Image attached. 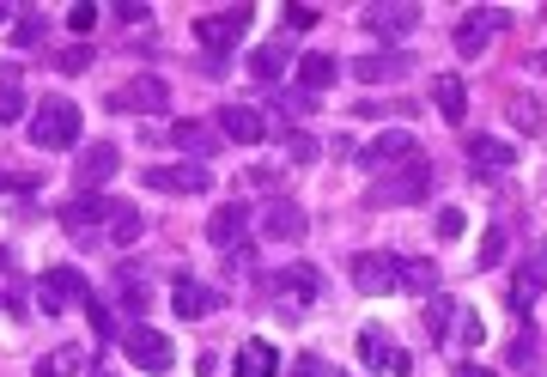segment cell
<instances>
[{
  "label": "cell",
  "mask_w": 547,
  "mask_h": 377,
  "mask_svg": "<svg viewBox=\"0 0 547 377\" xmlns=\"http://www.w3.org/2000/svg\"><path fill=\"white\" fill-rule=\"evenodd\" d=\"M426 183H432V165L426 159H408V165H396L389 177H377L371 207H414V201H426Z\"/></svg>",
  "instance_id": "obj_5"
},
{
  "label": "cell",
  "mask_w": 547,
  "mask_h": 377,
  "mask_svg": "<svg viewBox=\"0 0 547 377\" xmlns=\"http://www.w3.org/2000/svg\"><path fill=\"white\" fill-rule=\"evenodd\" d=\"M43 31H49V19H43V13H25V19H19V31H13V43H19V49H31V43H43Z\"/></svg>",
  "instance_id": "obj_36"
},
{
  "label": "cell",
  "mask_w": 547,
  "mask_h": 377,
  "mask_svg": "<svg viewBox=\"0 0 547 377\" xmlns=\"http://www.w3.org/2000/svg\"><path fill=\"white\" fill-rule=\"evenodd\" d=\"M98 377H104V371H98Z\"/></svg>",
  "instance_id": "obj_52"
},
{
  "label": "cell",
  "mask_w": 547,
  "mask_h": 377,
  "mask_svg": "<svg viewBox=\"0 0 547 377\" xmlns=\"http://www.w3.org/2000/svg\"><path fill=\"white\" fill-rule=\"evenodd\" d=\"M286 67H292V43H268V49H256V55H250V73H256L262 86H268V80H280Z\"/></svg>",
  "instance_id": "obj_28"
},
{
  "label": "cell",
  "mask_w": 547,
  "mask_h": 377,
  "mask_svg": "<svg viewBox=\"0 0 547 377\" xmlns=\"http://www.w3.org/2000/svg\"><path fill=\"white\" fill-rule=\"evenodd\" d=\"M0 25H7V7H0Z\"/></svg>",
  "instance_id": "obj_51"
},
{
  "label": "cell",
  "mask_w": 547,
  "mask_h": 377,
  "mask_svg": "<svg viewBox=\"0 0 547 377\" xmlns=\"http://www.w3.org/2000/svg\"><path fill=\"white\" fill-rule=\"evenodd\" d=\"M116 298H122V311H128V317H140V311H146V292H140L134 280H122V286H116Z\"/></svg>",
  "instance_id": "obj_40"
},
{
  "label": "cell",
  "mask_w": 547,
  "mask_h": 377,
  "mask_svg": "<svg viewBox=\"0 0 547 377\" xmlns=\"http://www.w3.org/2000/svg\"><path fill=\"white\" fill-rule=\"evenodd\" d=\"M86 274L80 268H43L37 274V305L49 311V317H61V311H73V305H86Z\"/></svg>",
  "instance_id": "obj_8"
},
{
  "label": "cell",
  "mask_w": 547,
  "mask_h": 377,
  "mask_svg": "<svg viewBox=\"0 0 547 377\" xmlns=\"http://www.w3.org/2000/svg\"><path fill=\"white\" fill-rule=\"evenodd\" d=\"M529 359H535V341H529V329H523V335L511 341V365H529Z\"/></svg>",
  "instance_id": "obj_46"
},
{
  "label": "cell",
  "mask_w": 547,
  "mask_h": 377,
  "mask_svg": "<svg viewBox=\"0 0 547 377\" xmlns=\"http://www.w3.org/2000/svg\"><path fill=\"white\" fill-rule=\"evenodd\" d=\"M122 353H128V365H140V371H171V365H177V347H171V335L146 329V323L122 329Z\"/></svg>",
  "instance_id": "obj_9"
},
{
  "label": "cell",
  "mask_w": 547,
  "mask_h": 377,
  "mask_svg": "<svg viewBox=\"0 0 547 377\" xmlns=\"http://www.w3.org/2000/svg\"><path fill=\"white\" fill-rule=\"evenodd\" d=\"M92 67V43H67L55 49V73H86Z\"/></svg>",
  "instance_id": "obj_34"
},
{
  "label": "cell",
  "mask_w": 547,
  "mask_h": 377,
  "mask_svg": "<svg viewBox=\"0 0 547 377\" xmlns=\"http://www.w3.org/2000/svg\"><path fill=\"white\" fill-rule=\"evenodd\" d=\"M450 323H456V305H450L444 292H432V298H426V335H432V341H450Z\"/></svg>",
  "instance_id": "obj_31"
},
{
  "label": "cell",
  "mask_w": 547,
  "mask_h": 377,
  "mask_svg": "<svg viewBox=\"0 0 547 377\" xmlns=\"http://www.w3.org/2000/svg\"><path fill=\"white\" fill-rule=\"evenodd\" d=\"M511 31V13L505 7H475V13H462V25H456V55H487L493 49V37H505Z\"/></svg>",
  "instance_id": "obj_7"
},
{
  "label": "cell",
  "mask_w": 547,
  "mask_h": 377,
  "mask_svg": "<svg viewBox=\"0 0 547 377\" xmlns=\"http://www.w3.org/2000/svg\"><path fill=\"white\" fill-rule=\"evenodd\" d=\"M292 377H329V365H323L317 353H298V359H292Z\"/></svg>",
  "instance_id": "obj_43"
},
{
  "label": "cell",
  "mask_w": 547,
  "mask_h": 377,
  "mask_svg": "<svg viewBox=\"0 0 547 377\" xmlns=\"http://www.w3.org/2000/svg\"><path fill=\"white\" fill-rule=\"evenodd\" d=\"M171 146H177L189 165H201V159H213L219 146H225V134H219V122H189V116H183V122L171 128Z\"/></svg>",
  "instance_id": "obj_16"
},
{
  "label": "cell",
  "mask_w": 547,
  "mask_h": 377,
  "mask_svg": "<svg viewBox=\"0 0 547 377\" xmlns=\"http://www.w3.org/2000/svg\"><path fill=\"white\" fill-rule=\"evenodd\" d=\"M86 317H92V329H98L104 341H122V329H116V317H110V311L98 305V298H86Z\"/></svg>",
  "instance_id": "obj_37"
},
{
  "label": "cell",
  "mask_w": 547,
  "mask_h": 377,
  "mask_svg": "<svg viewBox=\"0 0 547 377\" xmlns=\"http://www.w3.org/2000/svg\"><path fill=\"white\" fill-rule=\"evenodd\" d=\"M438 238H462V213H456V207L438 213Z\"/></svg>",
  "instance_id": "obj_45"
},
{
  "label": "cell",
  "mask_w": 547,
  "mask_h": 377,
  "mask_svg": "<svg viewBox=\"0 0 547 377\" xmlns=\"http://www.w3.org/2000/svg\"><path fill=\"white\" fill-rule=\"evenodd\" d=\"M25 116V67L7 61L0 67V122H19Z\"/></svg>",
  "instance_id": "obj_25"
},
{
  "label": "cell",
  "mask_w": 547,
  "mask_h": 377,
  "mask_svg": "<svg viewBox=\"0 0 547 377\" xmlns=\"http://www.w3.org/2000/svg\"><path fill=\"white\" fill-rule=\"evenodd\" d=\"M408 73H414L408 49H377V55H359L353 61V80L359 86H396V80H408Z\"/></svg>",
  "instance_id": "obj_13"
},
{
  "label": "cell",
  "mask_w": 547,
  "mask_h": 377,
  "mask_svg": "<svg viewBox=\"0 0 547 377\" xmlns=\"http://www.w3.org/2000/svg\"><path fill=\"white\" fill-rule=\"evenodd\" d=\"M402 292H426V298H432V292H438V268H432V262H408V286H402Z\"/></svg>",
  "instance_id": "obj_35"
},
{
  "label": "cell",
  "mask_w": 547,
  "mask_h": 377,
  "mask_svg": "<svg viewBox=\"0 0 547 377\" xmlns=\"http://www.w3.org/2000/svg\"><path fill=\"white\" fill-rule=\"evenodd\" d=\"M456 335H462L468 347H481V341H487V323H481L475 311H456Z\"/></svg>",
  "instance_id": "obj_38"
},
{
  "label": "cell",
  "mask_w": 547,
  "mask_h": 377,
  "mask_svg": "<svg viewBox=\"0 0 547 377\" xmlns=\"http://www.w3.org/2000/svg\"><path fill=\"white\" fill-rule=\"evenodd\" d=\"M146 189H159V195H201V189H213V177H207V165H152L146 171Z\"/></svg>",
  "instance_id": "obj_15"
},
{
  "label": "cell",
  "mask_w": 547,
  "mask_h": 377,
  "mask_svg": "<svg viewBox=\"0 0 547 377\" xmlns=\"http://www.w3.org/2000/svg\"><path fill=\"white\" fill-rule=\"evenodd\" d=\"M359 359H365L371 371H389V359H396V347H389V329L365 323V329H359Z\"/></svg>",
  "instance_id": "obj_27"
},
{
  "label": "cell",
  "mask_w": 547,
  "mask_h": 377,
  "mask_svg": "<svg viewBox=\"0 0 547 377\" xmlns=\"http://www.w3.org/2000/svg\"><path fill=\"white\" fill-rule=\"evenodd\" d=\"M140 232H146V219H140L134 207H122V213L110 219V244H122V250H128V244H140Z\"/></svg>",
  "instance_id": "obj_33"
},
{
  "label": "cell",
  "mask_w": 547,
  "mask_h": 377,
  "mask_svg": "<svg viewBox=\"0 0 547 377\" xmlns=\"http://www.w3.org/2000/svg\"><path fill=\"white\" fill-rule=\"evenodd\" d=\"M335 73H341V61H335V55H323V49L298 55V92H304V98H323V92L335 86Z\"/></svg>",
  "instance_id": "obj_20"
},
{
  "label": "cell",
  "mask_w": 547,
  "mask_h": 377,
  "mask_svg": "<svg viewBox=\"0 0 547 377\" xmlns=\"http://www.w3.org/2000/svg\"><path fill=\"white\" fill-rule=\"evenodd\" d=\"M80 365H86L80 341H67V347H55V353H43V359H37V377H73Z\"/></svg>",
  "instance_id": "obj_30"
},
{
  "label": "cell",
  "mask_w": 547,
  "mask_h": 377,
  "mask_svg": "<svg viewBox=\"0 0 547 377\" xmlns=\"http://www.w3.org/2000/svg\"><path fill=\"white\" fill-rule=\"evenodd\" d=\"M86 140V116L73 98L49 92L37 110H31V146H43V153H67V146H80Z\"/></svg>",
  "instance_id": "obj_1"
},
{
  "label": "cell",
  "mask_w": 547,
  "mask_h": 377,
  "mask_svg": "<svg viewBox=\"0 0 547 377\" xmlns=\"http://www.w3.org/2000/svg\"><path fill=\"white\" fill-rule=\"evenodd\" d=\"M280 371V353L268 341H244L238 359H231V377H274Z\"/></svg>",
  "instance_id": "obj_23"
},
{
  "label": "cell",
  "mask_w": 547,
  "mask_h": 377,
  "mask_svg": "<svg viewBox=\"0 0 547 377\" xmlns=\"http://www.w3.org/2000/svg\"><path fill=\"white\" fill-rule=\"evenodd\" d=\"M116 19H122V25H146L152 7H140V0H116Z\"/></svg>",
  "instance_id": "obj_42"
},
{
  "label": "cell",
  "mask_w": 547,
  "mask_h": 377,
  "mask_svg": "<svg viewBox=\"0 0 547 377\" xmlns=\"http://www.w3.org/2000/svg\"><path fill=\"white\" fill-rule=\"evenodd\" d=\"M505 250H511V232H505V219H493V225H487V238H481V256H475V262H481V268H499V262H505Z\"/></svg>",
  "instance_id": "obj_32"
},
{
  "label": "cell",
  "mask_w": 547,
  "mask_h": 377,
  "mask_svg": "<svg viewBox=\"0 0 547 377\" xmlns=\"http://www.w3.org/2000/svg\"><path fill=\"white\" fill-rule=\"evenodd\" d=\"M67 25H73V37H86V31L98 25V7H86V0H80V7H73V13H67Z\"/></svg>",
  "instance_id": "obj_41"
},
{
  "label": "cell",
  "mask_w": 547,
  "mask_h": 377,
  "mask_svg": "<svg viewBox=\"0 0 547 377\" xmlns=\"http://www.w3.org/2000/svg\"><path fill=\"white\" fill-rule=\"evenodd\" d=\"M359 19H365V31H371L377 43H389V49H402V43L420 31V7H408V0H377V7H365Z\"/></svg>",
  "instance_id": "obj_6"
},
{
  "label": "cell",
  "mask_w": 547,
  "mask_h": 377,
  "mask_svg": "<svg viewBox=\"0 0 547 377\" xmlns=\"http://www.w3.org/2000/svg\"><path fill=\"white\" fill-rule=\"evenodd\" d=\"M110 110L116 116H165L171 110V80L165 73H134L128 86L110 92Z\"/></svg>",
  "instance_id": "obj_3"
},
{
  "label": "cell",
  "mask_w": 547,
  "mask_h": 377,
  "mask_svg": "<svg viewBox=\"0 0 547 377\" xmlns=\"http://www.w3.org/2000/svg\"><path fill=\"white\" fill-rule=\"evenodd\" d=\"M456 377H493L487 365H456Z\"/></svg>",
  "instance_id": "obj_48"
},
{
  "label": "cell",
  "mask_w": 547,
  "mask_h": 377,
  "mask_svg": "<svg viewBox=\"0 0 547 377\" xmlns=\"http://www.w3.org/2000/svg\"><path fill=\"white\" fill-rule=\"evenodd\" d=\"M219 286H207V280H177V292H171V311L177 317H213L219 311Z\"/></svg>",
  "instance_id": "obj_21"
},
{
  "label": "cell",
  "mask_w": 547,
  "mask_h": 377,
  "mask_svg": "<svg viewBox=\"0 0 547 377\" xmlns=\"http://www.w3.org/2000/svg\"><path fill=\"white\" fill-rule=\"evenodd\" d=\"M244 225H250V207L244 201H225L207 213V244L213 250H244Z\"/></svg>",
  "instance_id": "obj_18"
},
{
  "label": "cell",
  "mask_w": 547,
  "mask_h": 377,
  "mask_svg": "<svg viewBox=\"0 0 547 377\" xmlns=\"http://www.w3.org/2000/svg\"><path fill=\"white\" fill-rule=\"evenodd\" d=\"M505 116L517 122V134H541V122H547V110H541V98H535V92H517V98L505 104Z\"/></svg>",
  "instance_id": "obj_29"
},
{
  "label": "cell",
  "mask_w": 547,
  "mask_h": 377,
  "mask_svg": "<svg viewBox=\"0 0 547 377\" xmlns=\"http://www.w3.org/2000/svg\"><path fill=\"white\" fill-rule=\"evenodd\" d=\"M541 286H547L541 268H517V274H511V292H505V305H511L517 317H529V311H535V298H541Z\"/></svg>",
  "instance_id": "obj_26"
},
{
  "label": "cell",
  "mask_w": 547,
  "mask_h": 377,
  "mask_svg": "<svg viewBox=\"0 0 547 377\" xmlns=\"http://www.w3.org/2000/svg\"><path fill=\"white\" fill-rule=\"evenodd\" d=\"M286 25L292 31H310V25H317V13H310V7H286Z\"/></svg>",
  "instance_id": "obj_47"
},
{
  "label": "cell",
  "mask_w": 547,
  "mask_h": 377,
  "mask_svg": "<svg viewBox=\"0 0 547 377\" xmlns=\"http://www.w3.org/2000/svg\"><path fill=\"white\" fill-rule=\"evenodd\" d=\"M274 298H286V305H317V298H323V268H310V262H292V268H280L274 280Z\"/></svg>",
  "instance_id": "obj_12"
},
{
  "label": "cell",
  "mask_w": 547,
  "mask_h": 377,
  "mask_svg": "<svg viewBox=\"0 0 547 377\" xmlns=\"http://www.w3.org/2000/svg\"><path fill=\"white\" fill-rule=\"evenodd\" d=\"M219 134L256 146V140H268V122H262V110H250V104H225V110H219Z\"/></svg>",
  "instance_id": "obj_22"
},
{
  "label": "cell",
  "mask_w": 547,
  "mask_h": 377,
  "mask_svg": "<svg viewBox=\"0 0 547 377\" xmlns=\"http://www.w3.org/2000/svg\"><path fill=\"white\" fill-rule=\"evenodd\" d=\"M122 207H128V201H116V195H73V201L61 207V225H67V232H86V225H110Z\"/></svg>",
  "instance_id": "obj_17"
},
{
  "label": "cell",
  "mask_w": 547,
  "mask_h": 377,
  "mask_svg": "<svg viewBox=\"0 0 547 377\" xmlns=\"http://www.w3.org/2000/svg\"><path fill=\"white\" fill-rule=\"evenodd\" d=\"M250 19H256L250 7H231V13H201V19H195V43H201L207 55H225L231 43H238V37L250 31Z\"/></svg>",
  "instance_id": "obj_10"
},
{
  "label": "cell",
  "mask_w": 547,
  "mask_h": 377,
  "mask_svg": "<svg viewBox=\"0 0 547 377\" xmlns=\"http://www.w3.org/2000/svg\"><path fill=\"white\" fill-rule=\"evenodd\" d=\"M286 153L304 165V159H317V140H310V134H286Z\"/></svg>",
  "instance_id": "obj_44"
},
{
  "label": "cell",
  "mask_w": 547,
  "mask_h": 377,
  "mask_svg": "<svg viewBox=\"0 0 547 377\" xmlns=\"http://www.w3.org/2000/svg\"><path fill=\"white\" fill-rule=\"evenodd\" d=\"M304 207L292 201V195H274L268 207H262V238H274V244H292V238H304Z\"/></svg>",
  "instance_id": "obj_19"
},
{
  "label": "cell",
  "mask_w": 547,
  "mask_h": 377,
  "mask_svg": "<svg viewBox=\"0 0 547 377\" xmlns=\"http://www.w3.org/2000/svg\"><path fill=\"white\" fill-rule=\"evenodd\" d=\"M462 153H468V165H475L481 177H499V171H511V165H517V140H499V134H468V140H462Z\"/></svg>",
  "instance_id": "obj_14"
},
{
  "label": "cell",
  "mask_w": 547,
  "mask_h": 377,
  "mask_svg": "<svg viewBox=\"0 0 547 377\" xmlns=\"http://www.w3.org/2000/svg\"><path fill=\"white\" fill-rule=\"evenodd\" d=\"M244 189H268V195H274V189H280V165H250V171H244Z\"/></svg>",
  "instance_id": "obj_39"
},
{
  "label": "cell",
  "mask_w": 547,
  "mask_h": 377,
  "mask_svg": "<svg viewBox=\"0 0 547 377\" xmlns=\"http://www.w3.org/2000/svg\"><path fill=\"white\" fill-rule=\"evenodd\" d=\"M7 189H13V177H7V171H0V195H7Z\"/></svg>",
  "instance_id": "obj_49"
},
{
  "label": "cell",
  "mask_w": 547,
  "mask_h": 377,
  "mask_svg": "<svg viewBox=\"0 0 547 377\" xmlns=\"http://www.w3.org/2000/svg\"><path fill=\"white\" fill-rule=\"evenodd\" d=\"M347 274H353V286L371 292V298H389V292L408 286V262L389 256V250H359V256L347 262Z\"/></svg>",
  "instance_id": "obj_2"
},
{
  "label": "cell",
  "mask_w": 547,
  "mask_h": 377,
  "mask_svg": "<svg viewBox=\"0 0 547 377\" xmlns=\"http://www.w3.org/2000/svg\"><path fill=\"white\" fill-rule=\"evenodd\" d=\"M408 159H420V140H414L408 128H389V134H377L371 146H359V165H365V171H389V165H408Z\"/></svg>",
  "instance_id": "obj_11"
},
{
  "label": "cell",
  "mask_w": 547,
  "mask_h": 377,
  "mask_svg": "<svg viewBox=\"0 0 547 377\" xmlns=\"http://www.w3.org/2000/svg\"><path fill=\"white\" fill-rule=\"evenodd\" d=\"M535 268H541V274H547V256H541V262H535Z\"/></svg>",
  "instance_id": "obj_50"
},
{
  "label": "cell",
  "mask_w": 547,
  "mask_h": 377,
  "mask_svg": "<svg viewBox=\"0 0 547 377\" xmlns=\"http://www.w3.org/2000/svg\"><path fill=\"white\" fill-rule=\"evenodd\" d=\"M122 171V146L116 140H86L80 159H73V189L80 195H104V183Z\"/></svg>",
  "instance_id": "obj_4"
},
{
  "label": "cell",
  "mask_w": 547,
  "mask_h": 377,
  "mask_svg": "<svg viewBox=\"0 0 547 377\" xmlns=\"http://www.w3.org/2000/svg\"><path fill=\"white\" fill-rule=\"evenodd\" d=\"M432 104H438L444 122H462L468 116V86L456 80V73H438V80H432Z\"/></svg>",
  "instance_id": "obj_24"
}]
</instances>
